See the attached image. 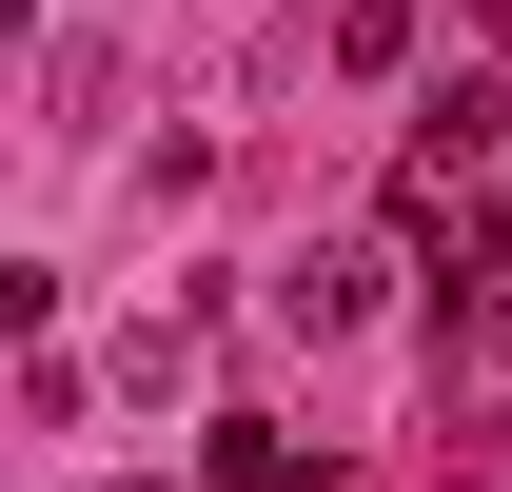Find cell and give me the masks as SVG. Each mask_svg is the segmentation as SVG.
I'll use <instances>...</instances> for the list:
<instances>
[{
  "label": "cell",
  "mask_w": 512,
  "mask_h": 492,
  "mask_svg": "<svg viewBox=\"0 0 512 492\" xmlns=\"http://www.w3.org/2000/svg\"><path fill=\"white\" fill-rule=\"evenodd\" d=\"M493 138H512V99H493V79H434V119H414V217H434L453 178H493Z\"/></svg>",
  "instance_id": "1"
},
{
  "label": "cell",
  "mask_w": 512,
  "mask_h": 492,
  "mask_svg": "<svg viewBox=\"0 0 512 492\" xmlns=\"http://www.w3.org/2000/svg\"><path fill=\"white\" fill-rule=\"evenodd\" d=\"M276 315H296V335H355V315H375V237H316L276 276Z\"/></svg>",
  "instance_id": "3"
},
{
  "label": "cell",
  "mask_w": 512,
  "mask_h": 492,
  "mask_svg": "<svg viewBox=\"0 0 512 492\" xmlns=\"http://www.w3.org/2000/svg\"><path fill=\"white\" fill-rule=\"evenodd\" d=\"M217 492H296V433H256V414H217Z\"/></svg>",
  "instance_id": "4"
},
{
  "label": "cell",
  "mask_w": 512,
  "mask_h": 492,
  "mask_svg": "<svg viewBox=\"0 0 512 492\" xmlns=\"http://www.w3.org/2000/svg\"><path fill=\"white\" fill-rule=\"evenodd\" d=\"M434 414H453V433L512 414V335H493V296H453V335H434Z\"/></svg>",
  "instance_id": "2"
},
{
  "label": "cell",
  "mask_w": 512,
  "mask_h": 492,
  "mask_svg": "<svg viewBox=\"0 0 512 492\" xmlns=\"http://www.w3.org/2000/svg\"><path fill=\"white\" fill-rule=\"evenodd\" d=\"M138 492H158V473H138Z\"/></svg>",
  "instance_id": "5"
}]
</instances>
